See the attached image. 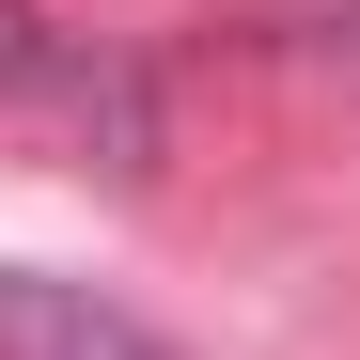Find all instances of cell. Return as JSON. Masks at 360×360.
Returning <instances> with one entry per match:
<instances>
[{"label": "cell", "instance_id": "obj_1", "mask_svg": "<svg viewBox=\"0 0 360 360\" xmlns=\"http://www.w3.org/2000/svg\"><path fill=\"white\" fill-rule=\"evenodd\" d=\"M0 360H188V345H172V329H141L126 297H94V282L0 266Z\"/></svg>", "mask_w": 360, "mask_h": 360}, {"label": "cell", "instance_id": "obj_2", "mask_svg": "<svg viewBox=\"0 0 360 360\" xmlns=\"http://www.w3.org/2000/svg\"><path fill=\"white\" fill-rule=\"evenodd\" d=\"M0 94H79V110L110 94V110H141V94L110 79V63H94L79 32H47V0H0Z\"/></svg>", "mask_w": 360, "mask_h": 360}]
</instances>
